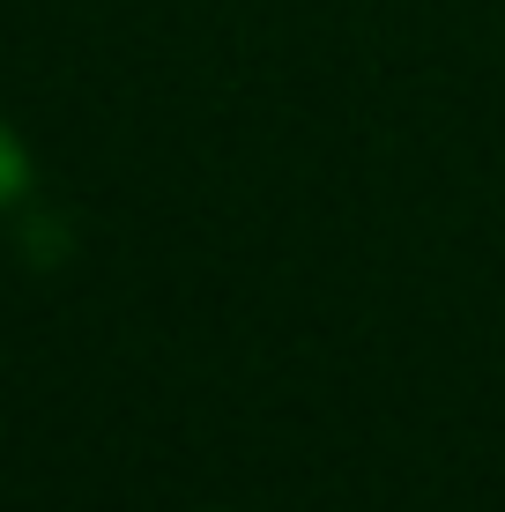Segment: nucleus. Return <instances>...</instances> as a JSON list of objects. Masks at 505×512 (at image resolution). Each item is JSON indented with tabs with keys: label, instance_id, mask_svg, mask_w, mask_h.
<instances>
[{
	"label": "nucleus",
	"instance_id": "nucleus-1",
	"mask_svg": "<svg viewBox=\"0 0 505 512\" xmlns=\"http://www.w3.org/2000/svg\"><path fill=\"white\" fill-rule=\"evenodd\" d=\"M23 186H30V149H23L8 127H0V208H8Z\"/></svg>",
	"mask_w": 505,
	"mask_h": 512
}]
</instances>
